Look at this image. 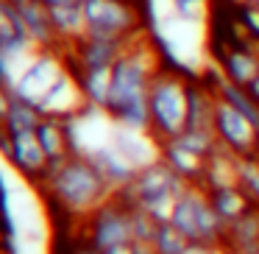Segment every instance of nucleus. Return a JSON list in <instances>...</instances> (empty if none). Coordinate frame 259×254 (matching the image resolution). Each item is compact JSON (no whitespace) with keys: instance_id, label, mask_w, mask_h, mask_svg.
I'll list each match as a JSON object with an SVG mask.
<instances>
[{"instance_id":"obj_1","label":"nucleus","mask_w":259,"mask_h":254,"mask_svg":"<svg viewBox=\"0 0 259 254\" xmlns=\"http://www.w3.org/2000/svg\"><path fill=\"white\" fill-rule=\"evenodd\" d=\"M164 62L151 48L145 37H137L125 45L120 59L112 64V92L106 103V118L117 126L131 131H148L151 129V106H148V90L151 81Z\"/></svg>"},{"instance_id":"obj_2","label":"nucleus","mask_w":259,"mask_h":254,"mask_svg":"<svg viewBox=\"0 0 259 254\" xmlns=\"http://www.w3.org/2000/svg\"><path fill=\"white\" fill-rule=\"evenodd\" d=\"M39 187L48 193L51 204H56L70 218H87L114 193L87 154L53 159Z\"/></svg>"},{"instance_id":"obj_3","label":"nucleus","mask_w":259,"mask_h":254,"mask_svg":"<svg viewBox=\"0 0 259 254\" xmlns=\"http://www.w3.org/2000/svg\"><path fill=\"white\" fill-rule=\"evenodd\" d=\"M190 182H184L167 162L156 159V162L145 165L137 170L134 182L120 190H114L112 196L125 207H145L151 215H156L159 221H170L176 198L184 193V187Z\"/></svg>"},{"instance_id":"obj_4","label":"nucleus","mask_w":259,"mask_h":254,"mask_svg":"<svg viewBox=\"0 0 259 254\" xmlns=\"http://www.w3.org/2000/svg\"><path fill=\"white\" fill-rule=\"evenodd\" d=\"M187 92H190V79L184 73L162 67L153 76L148 90V106H151L148 134L156 142L176 140L187 129Z\"/></svg>"},{"instance_id":"obj_5","label":"nucleus","mask_w":259,"mask_h":254,"mask_svg":"<svg viewBox=\"0 0 259 254\" xmlns=\"http://www.w3.org/2000/svg\"><path fill=\"white\" fill-rule=\"evenodd\" d=\"M170 224L181 232L190 243L220 248L226 237V224L218 218V212L209 204V196L201 185H187L184 193L176 198Z\"/></svg>"},{"instance_id":"obj_6","label":"nucleus","mask_w":259,"mask_h":254,"mask_svg":"<svg viewBox=\"0 0 259 254\" xmlns=\"http://www.w3.org/2000/svg\"><path fill=\"white\" fill-rule=\"evenodd\" d=\"M87 34L92 40L131 42L142 34L140 0H84Z\"/></svg>"},{"instance_id":"obj_7","label":"nucleus","mask_w":259,"mask_h":254,"mask_svg":"<svg viewBox=\"0 0 259 254\" xmlns=\"http://www.w3.org/2000/svg\"><path fill=\"white\" fill-rule=\"evenodd\" d=\"M84 224H87L84 240L90 243V246H95L98 251L134 243V237H131V212H128V207L120 204L114 196L106 198L98 209H92L84 218Z\"/></svg>"},{"instance_id":"obj_8","label":"nucleus","mask_w":259,"mask_h":254,"mask_svg":"<svg viewBox=\"0 0 259 254\" xmlns=\"http://www.w3.org/2000/svg\"><path fill=\"white\" fill-rule=\"evenodd\" d=\"M67 53L64 48H48V51H36L34 59L25 64V70L20 73L17 84H14V95H20L23 101L39 103L48 95L53 84L62 79V73L67 70Z\"/></svg>"},{"instance_id":"obj_9","label":"nucleus","mask_w":259,"mask_h":254,"mask_svg":"<svg viewBox=\"0 0 259 254\" xmlns=\"http://www.w3.org/2000/svg\"><path fill=\"white\" fill-rule=\"evenodd\" d=\"M214 134L218 142L229 151H234L237 157H248L256 154V142H259V129L240 115L234 106H229L226 101L218 98V109H214Z\"/></svg>"},{"instance_id":"obj_10","label":"nucleus","mask_w":259,"mask_h":254,"mask_svg":"<svg viewBox=\"0 0 259 254\" xmlns=\"http://www.w3.org/2000/svg\"><path fill=\"white\" fill-rule=\"evenodd\" d=\"M36 106H39L42 118H59V120H75V118H81L87 109H92L90 103H87V95H84V90H81L78 79L73 76L70 67L64 70L62 79L48 90V95L42 98Z\"/></svg>"},{"instance_id":"obj_11","label":"nucleus","mask_w":259,"mask_h":254,"mask_svg":"<svg viewBox=\"0 0 259 254\" xmlns=\"http://www.w3.org/2000/svg\"><path fill=\"white\" fill-rule=\"evenodd\" d=\"M214 62L223 70L229 81L240 87H248L259 76V45L256 42H245V45H231V48H212Z\"/></svg>"},{"instance_id":"obj_12","label":"nucleus","mask_w":259,"mask_h":254,"mask_svg":"<svg viewBox=\"0 0 259 254\" xmlns=\"http://www.w3.org/2000/svg\"><path fill=\"white\" fill-rule=\"evenodd\" d=\"M9 165L17 170L20 176H25L34 185H42L48 173V154L42 151L39 140L34 131H23V134H12V154H9Z\"/></svg>"},{"instance_id":"obj_13","label":"nucleus","mask_w":259,"mask_h":254,"mask_svg":"<svg viewBox=\"0 0 259 254\" xmlns=\"http://www.w3.org/2000/svg\"><path fill=\"white\" fill-rule=\"evenodd\" d=\"M128 42H112V40H92V37H81L78 42H73L70 48H64L70 67H106L112 70V64L120 59V53L125 51Z\"/></svg>"},{"instance_id":"obj_14","label":"nucleus","mask_w":259,"mask_h":254,"mask_svg":"<svg viewBox=\"0 0 259 254\" xmlns=\"http://www.w3.org/2000/svg\"><path fill=\"white\" fill-rule=\"evenodd\" d=\"M0 51L12 59H28L36 53L34 42L23 25L20 9L6 0H0Z\"/></svg>"},{"instance_id":"obj_15","label":"nucleus","mask_w":259,"mask_h":254,"mask_svg":"<svg viewBox=\"0 0 259 254\" xmlns=\"http://www.w3.org/2000/svg\"><path fill=\"white\" fill-rule=\"evenodd\" d=\"M84 154L95 162V168L101 170V176L106 179V185L112 187V190H120V187L131 185L137 170H140V168H134L114 146H95Z\"/></svg>"},{"instance_id":"obj_16","label":"nucleus","mask_w":259,"mask_h":254,"mask_svg":"<svg viewBox=\"0 0 259 254\" xmlns=\"http://www.w3.org/2000/svg\"><path fill=\"white\" fill-rule=\"evenodd\" d=\"M226 254H256L259 251V204H253L248 212H242L237 221L226 226L223 237Z\"/></svg>"},{"instance_id":"obj_17","label":"nucleus","mask_w":259,"mask_h":254,"mask_svg":"<svg viewBox=\"0 0 259 254\" xmlns=\"http://www.w3.org/2000/svg\"><path fill=\"white\" fill-rule=\"evenodd\" d=\"M218 92L203 79H190L187 92V129H214Z\"/></svg>"},{"instance_id":"obj_18","label":"nucleus","mask_w":259,"mask_h":254,"mask_svg":"<svg viewBox=\"0 0 259 254\" xmlns=\"http://www.w3.org/2000/svg\"><path fill=\"white\" fill-rule=\"evenodd\" d=\"M36 140H39L42 151L48 154V159H64L70 154H75L73 146V120H59V118H42L36 126Z\"/></svg>"},{"instance_id":"obj_19","label":"nucleus","mask_w":259,"mask_h":254,"mask_svg":"<svg viewBox=\"0 0 259 254\" xmlns=\"http://www.w3.org/2000/svg\"><path fill=\"white\" fill-rule=\"evenodd\" d=\"M20 17L23 25L28 31L31 42L36 51H48V48H62L56 31H53V20H51V9L42 6L39 0H28L25 6H20Z\"/></svg>"},{"instance_id":"obj_20","label":"nucleus","mask_w":259,"mask_h":254,"mask_svg":"<svg viewBox=\"0 0 259 254\" xmlns=\"http://www.w3.org/2000/svg\"><path fill=\"white\" fill-rule=\"evenodd\" d=\"M159 159L167 162L184 182H190V185H201L203 170H206V159L198 157V154H192L190 148H184L179 140L159 142Z\"/></svg>"},{"instance_id":"obj_21","label":"nucleus","mask_w":259,"mask_h":254,"mask_svg":"<svg viewBox=\"0 0 259 254\" xmlns=\"http://www.w3.org/2000/svg\"><path fill=\"white\" fill-rule=\"evenodd\" d=\"M203 190H206V196H209L212 209L218 212V218L223 221L226 226L253 207V201L242 193L240 185H218V187H203Z\"/></svg>"},{"instance_id":"obj_22","label":"nucleus","mask_w":259,"mask_h":254,"mask_svg":"<svg viewBox=\"0 0 259 254\" xmlns=\"http://www.w3.org/2000/svg\"><path fill=\"white\" fill-rule=\"evenodd\" d=\"M53 31H56L62 48H70L87 34V20H84V6L81 3H70V6H53L51 9Z\"/></svg>"},{"instance_id":"obj_23","label":"nucleus","mask_w":259,"mask_h":254,"mask_svg":"<svg viewBox=\"0 0 259 254\" xmlns=\"http://www.w3.org/2000/svg\"><path fill=\"white\" fill-rule=\"evenodd\" d=\"M73 76L78 79L81 90L87 95V103L92 109H106L109 103V92H112V70L106 67H98V70H90V67H70Z\"/></svg>"},{"instance_id":"obj_24","label":"nucleus","mask_w":259,"mask_h":254,"mask_svg":"<svg viewBox=\"0 0 259 254\" xmlns=\"http://www.w3.org/2000/svg\"><path fill=\"white\" fill-rule=\"evenodd\" d=\"M42 120V112L36 103L31 101H23L20 95H12V103H9V112H6V120H3V129L9 134H23V131H36Z\"/></svg>"},{"instance_id":"obj_25","label":"nucleus","mask_w":259,"mask_h":254,"mask_svg":"<svg viewBox=\"0 0 259 254\" xmlns=\"http://www.w3.org/2000/svg\"><path fill=\"white\" fill-rule=\"evenodd\" d=\"M176 140H179L184 148H190L192 154L203 157V159H209L214 151H218V146H220L214 129H184Z\"/></svg>"},{"instance_id":"obj_26","label":"nucleus","mask_w":259,"mask_h":254,"mask_svg":"<svg viewBox=\"0 0 259 254\" xmlns=\"http://www.w3.org/2000/svg\"><path fill=\"white\" fill-rule=\"evenodd\" d=\"M151 246H153V251H156V254H184L187 248L192 246V243L187 240V237L181 235V232L176 229L170 221H162Z\"/></svg>"},{"instance_id":"obj_27","label":"nucleus","mask_w":259,"mask_h":254,"mask_svg":"<svg viewBox=\"0 0 259 254\" xmlns=\"http://www.w3.org/2000/svg\"><path fill=\"white\" fill-rule=\"evenodd\" d=\"M237 185L242 187V193L253 204H259V154L240 157V162H237Z\"/></svg>"},{"instance_id":"obj_28","label":"nucleus","mask_w":259,"mask_h":254,"mask_svg":"<svg viewBox=\"0 0 259 254\" xmlns=\"http://www.w3.org/2000/svg\"><path fill=\"white\" fill-rule=\"evenodd\" d=\"M128 212H131V237H134V243L151 246L162 221H159L156 215H151L145 207H128Z\"/></svg>"},{"instance_id":"obj_29","label":"nucleus","mask_w":259,"mask_h":254,"mask_svg":"<svg viewBox=\"0 0 259 254\" xmlns=\"http://www.w3.org/2000/svg\"><path fill=\"white\" fill-rule=\"evenodd\" d=\"M181 20H201L206 12H212L214 0H170Z\"/></svg>"},{"instance_id":"obj_30","label":"nucleus","mask_w":259,"mask_h":254,"mask_svg":"<svg viewBox=\"0 0 259 254\" xmlns=\"http://www.w3.org/2000/svg\"><path fill=\"white\" fill-rule=\"evenodd\" d=\"M12 95L14 92L9 90L3 81H0V126H3V120H6V112H9V103H12Z\"/></svg>"},{"instance_id":"obj_31","label":"nucleus","mask_w":259,"mask_h":254,"mask_svg":"<svg viewBox=\"0 0 259 254\" xmlns=\"http://www.w3.org/2000/svg\"><path fill=\"white\" fill-rule=\"evenodd\" d=\"M64 254H101L95 246H90L87 240H75V243H70V248Z\"/></svg>"},{"instance_id":"obj_32","label":"nucleus","mask_w":259,"mask_h":254,"mask_svg":"<svg viewBox=\"0 0 259 254\" xmlns=\"http://www.w3.org/2000/svg\"><path fill=\"white\" fill-rule=\"evenodd\" d=\"M101 254H134V243H125V246H114V248H106Z\"/></svg>"},{"instance_id":"obj_33","label":"nucleus","mask_w":259,"mask_h":254,"mask_svg":"<svg viewBox=\"0 0 259 254\" xmlns=\"http://www.w3.org/2000/svg\"><path fill=\"white\" fill-rule=\"evenodd\" d=\"M42 6L53 9V6H70V3H84V0H39Z\"/></svg>"},{"instance_id":"obj_34","label":"nucleus","mask_w":259,"mask_h":254,"mask_svg":"<svg viewBox=\"0 0 259 254\" xmlns=\"http://www.w3.org/2000/svg\"><path fill=\"white\" fill-rule=\"evenodd\" d=\"M248 92H251V95H253V101L259 103V76L251 81V84H248Z\"/></svg>"},{"instance_id":"obj_35","label":"nucleus","mask_w":259,"mask_h":254,"mask_svg":"<svg viewBox=\"0 0 259 254\" xmlns=\"http://www.w3.org/2000/svg\"><path fill=\"white\" fill-rule=\"evenodd\" d=\"M134 254H156L153 246H145V243H134Z\"/></svg>"},{"instance_id":"obj_36","label":"nucleus","mask_w":259,"mask_h":254,"mask_svg":"<svg viewBox=\"0 0 259 254\" xmlns=\"http://www.w3.org/2000/svg\"><path fill=\"white\" fill-rule=\"evenodd\" d=\"M6 3H12V6H17V9H20V6H25L28 0H6Z\"/></svg>"},{"instance_id":"obj_37","label":"nucleus","mask_w":259,"mask_h":254,"mask_svg":"<svg viewBox=\"0 0 259 254\" xmlns=\"http://www.w3.org/2000/svg\"><path fill=\"white\" fill-rule=\"evenodd\" d=\"M212 254H226V251H223V248H214V251H212Z\"/></svg>"},{"instance_id":"obj_38","label":"nucleus","mask_w":259,"mask_h":254,"mask_svg":"<svg viewBox=\"0 0 259 254\" xmlns=\"http://www.w3.org/2000/svg\"><path fill=\"white\" fill-rule=\"evenodd\" d=\"M0 218H3V212H0Z\"/></svg>"},{"instance_id":"obj_39","label":"nucleus","mask_w":259,"mask_h":254,"mask_svg":"<svg viewBox=\"0 0 259 254\" xmlns=\"http://www.w3.org/2000/svg\"><path fill=\"white\" fill-rule=\"evenodd\" d=\"M256 254H259V251H256Z\"/></svg>"}]
</instances>
